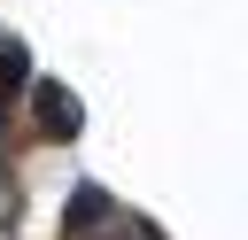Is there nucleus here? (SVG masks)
<instances>
[{"instance_id": "nucleus-1", "label": "nucleus", "mask_w": 248, "mask_h": 240, "mask_svg": "<svg viewBox=\"0 0 248 240\" xmlns=\"http://www.w3.org/2000/svg\"><path fill=\"white\" fill-rule=\"evenodd\" d=\"M31 108H39V132L46 139H78V124H85L70 85H31Z\"/></svg>"}, {"instance_id": "nucleus-2", "label": "nucleus", "mask_w": 248, "mask_h": 240, "mask_svg": "<svg viewBox=\"0 0 248 240\" xmlns=\"http://www.w3.org/2000/svg\"><path fill=\"white\" fill-rule=\"evenodd\" d=\"M31 85V54L16 46V39H0V116H8V101Z\"/></svg>"}, {"instance_id": "nucleus-3", "label": "nucleus", "mask_w": 248, "mask_h": 240, "mask_svg": "<svg viewBox=\"0 0 248 240\" xmlns=\"http://www.w3.org/2000/svg\"><path fill=\"white\" fill-rule=\"evenodd\" d=\"M101 217H108V194H101V186H78L70 209H62V232H85V225H101Z\"/></svg>"}]
</instances>
